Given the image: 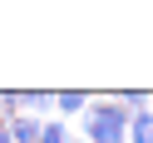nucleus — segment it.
<instances>
[{
  "label": "nucleus",
  "instance_id": "obj_1",
  "mask_svg": "<svg viewBox=\"0 0 153 143\" xmlns=\"http://www.w3.org/2000/svg\"><path fill=\"white\" fill-rule=\"evenodd\" d=\"M128 133V113L114 99H89V109L79 113V138L84 143H123Z\"/></svg>",
  "mask_w": 153,
  "mask_h": 143
},
{
  "label": "nucleus",
  "instance_id": "obj_2",
  "mask_svg": "<svg viewBox=\"0 0 153 143\" xmlns=\"http://www.w3.org/2000/svg\"><path fill=\"white\" fill-rule=\"evenodd\" d=\"M15 109L30 113V119H45V113L54 109V94L50 89H25V94H15Z\"/></svg>",
  "mask_w": 153,
  "mask_h": 143
},
{
  "label": "nucleus",
  "instance_id": "obj_7",
  "mask_svg": "<svg viewBox=\"0 0 153 143\" xmlns=\"http://www.w3.org/2000/svg\"><path fill=\"white\" fill-rule=\"evenodd\" d=\"M74 143H84V138H74Z\"/></svg>",
  "mask_w": 153,
  "mask_h": 143
},
{
  "label": "nucleus",
  "instance_id": "obj_3",
  "mask_svg": "<svg viewBox=\"0 0 153 143\" xmlns=\"http://www.w3.org/2000/svg\"><path fill=\"white\" fill-rule=\"evenodd\" d=\"M40 128H45V119H30V113H15V119L5 123L10 143H40Z\"/></svg>",
  "mask_w": 153,
  "mask_h": 143
},
{
  "label": "nucleus",
  "instance_id": "obj_4",
  "mask_svg": "<svg viewBox=\"0 0 153 143\" xmlns=\"http://www.w3.org/2000/svg\"><path fill=\"white\" fill-rule=\"evenodd\" d=\"M89 109V89H59L54 94V119H69V113Z\"/></svg>",
  "mask_w": 153,
  "mask_h": 143
},
{
  "label": "nucleus",
  "instance_id": "obj_5",
  "mask_svg": "<svg viewBox=\"0 0 153 143\" xmlns=\"http://www.w3.org/2000/svg\"><path fill=\"white\" fill-rule=\"evenodd\" d=\"M123 143H153V104L138 113H128V133H123Z\"/></svg>",
  "mask_w": 153,
  "mask_h": 143
},
{
  "label": "nucleus",
  "instance_id": "obj_6",
  "mask_svg": "<svg viewBox=\"0 0 153 143\" xmlns=\"http://www.w3.org/2000/svg\"><path fill=\"white\" fill-rule=\"evenodd\" d=\"M40 143H74V133H69V123H64V119H45Z\"/></svg>",
  "mask_w": 153,
  "mask_h": 143
}]
</instances>
